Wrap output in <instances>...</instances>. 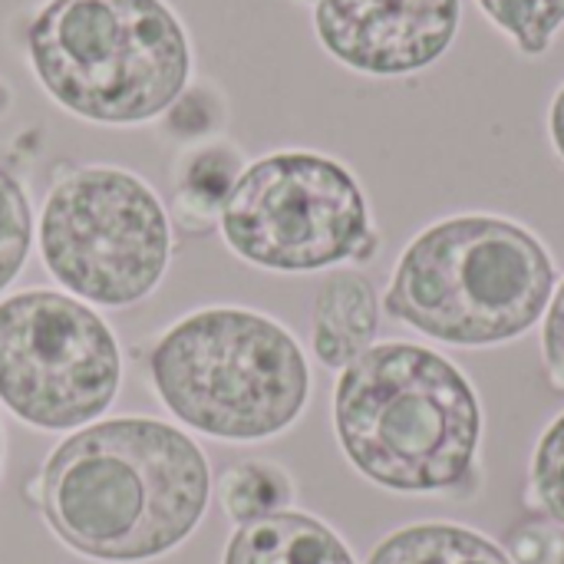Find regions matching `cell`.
I'll list each match as a JSON object with an SVG mask.
<instances>
[{"mask_svg":"<svg viewBox=\"0 0 564 564\" xmlns=\"http://www.w3.org/2000/svg\"><path fill=\"white\" fill-rule=\"evenodd\" d=\"M212 469L178 426L116 416L69 433L43 463L36 502L53 535L83 558L152 562L205 519Z\"/></svg>","mask_w":564,"mask_h":564,"instance_id":"6da1fadb","label":"cell"},{"mask_svg":"<svg viewBox=\"0 0 564 564\" xmlns=\"http://www.w3.org/2000/svg\"><path fill=\"white\" fill-rule=\"evenodd\" d=\"M482 403L446 354L377 340L334 383V436L347 463L397 496H446L476 476Z\"/></svg>","mask_w":564,"mask_h":564,"instance_id":"7a4b0ae2","label":"cell"},{"mask_svg":"<svg viewBox=\"0 0 564 564\" xmlns=\"http://www.w3.org/2000/svg\"><path fill=\"white\" fill-rule=\"evenodd\" d=\"M555 284V258L532 228L463 212L426 225L403 248L383 314L443 347H506L542 324Z\"/></svg>","mask_w":564,"mask_h":564,"instance_id":"3957f363","label":"cell"},{"mask_svg":"<svg viewBox=\"0 0 564 564\" xmlns=\"http://www.w3.org/2000/svg\"><path fill=\"white\" fill-rule=\"evenodd\" d=\"M43 93L96 126H142L192 83V40L165 0H43L26 23Z\"/></svg>","mask_w":564,"mask_h":564,"instance_id":"277c9868","label":"cell"},{"mask_svg":"<svg viewBox=\"0 0 564 564\" xmlns=\"http://www.w3.org/2000/svg\"><path fill=\"white\" fill-rule=\"evenodd\" d=\"M145 373L178 423L225 443L281 436L311 400L297 337L248 307H205L175 321L152 344Z\"/></svg>","mask_w":564,"mask_h":564,"instance_id":"5b68a950","label":"cell"},{"mask_svg":"<svg viewBox=\"0 0 564 564\" xmlns=\"http://www.w3.org/2000/svg\"><path fill=\"white\" fill-rule=\"evenodd\" d=\"M218 228L241 261L278 274L364 264L380 248L360 178L340 159L311 149H281L248 162Z\"/></svg>","mask_w":564,"mask_h":564,"instance_id":"8992f818","label":"cell"},{"mask_svg":"<svg viewBox=\"0 0 564 564\" xmlns=\"http://www.w3.org/2000/svg\"><path fill=\"white\" fill-rule=\"evenodd\" d=\"M36 241L53 281L99 307H129L149 297L172 258L162 198L142 175L116 165L59 175L46 192Z\"/></svg>","mask_w":564,"mask_h":564,"instance_id":"52a82bcc","label":"cell"},{"mask_svg":"<svg viewBox=\"0 0 564 564\" xmlns=\"http://www.w3.org/2000/svg\"><path fill=\"white\" fill-rule=\"evenodd\" d=\"M122 383L112 327L79 297L30 288L0 301V403L26 426L96 423Z\"/></svg>","mask_w":564,"mask_h":564,"instance_id":"ba28073f","label":"cell"},{"mask_svg":"<svg viewBox=\"0 0 564 564\" xmlns=\"http://www.w3.org/2000/svg\"><path fill=\"white\" fill-rule=\"evenodd\" d=\"M463 0H317L314 33L330 59L400 79L436 66L456 43Z\"/></svg>","mask_w":564,"mask_h":564,"instance_id":"9c48e42d","label":"cell"},{"mask_svg":"<svg viewBox=\"0 0 564 564\" xmlns=\"http://www.w3.org/2000/svg\"><path fill=\"white\" fill-rule=\"evenodd\" d=\"M380 297L373 284L350 268H337L324 278L314 297L311 344L327 370H344L364 350L377 344L380 330Z\"/></svg>","mask_w":564,"mask_h":564,"instance_id":"30bf717a","label":"cell"},{"mask_svg":"<svg viewBox=\"0 0 564 564\" xmlns=\"http://www.w3.org/2000/svg\"><path fill=\"white\" fill-rule=\"evenodd\" d=\"M221 564H357V558L327 522L288 509L238 525Z\"/></svg>","mask_w":564,"mask_h":564,"instance_id":"8fae6325","label":"cell"},{"mask_svg":"<svg viewBox=\"0 0 564 564\" xmlns=\"http://www.w3.org/2000/svg\"><path fill=\"white\" fill-rule=\"evenodd\" d=\"M367 564H512V558L469 525L413 522L380 539Z\"/></svg>","mask_w":564,"mask_h":564,"instance_id":"7c38bea8","label":"cell"},{"mask_svg":"<svg viewBox=\"0 0 564 564\" xmlns=\"http://www.w3.org/2000/svg\"><path fill=\"white\" fill-rule=\"evenodd\" d=\"M245 155L225 139L185 145L175 162V202L185 218L215 221L245 172Z\"/></svg>","mask_w":564,"mask_h":564,"instance_id":"4fadbf2b","label":"cell"},{"mask_svg":"<svg viewBox=\"0 0 564 564\" xmlns=\"http://www.w3.org/2000/svg\"><path fill=\"white\" fill-rule=\"evenodd\" d=\"M218 502L235 525H248L288 512L294 502V482L278 463L245 459L218 476Z\"/></svg>","mask_w":564,"mask_h":564,"instance_id":"5bb4252c","label":"cell"},{"mask_svg":"<svg viewBox=\"0 0 564 564\" xmlns=\"http://www.w3.org/2000/svg\"><path fill=\"white\" fill-rule=\"evenodd\" d=\"M476 7L529 59L545 56L564 26V0H476Z\"/></svg>","mask_w":564,"mask_h":564,"instance_id":"9a60e30c","label":"cell"},{"mask_svg":"<svg viewBox=\"0 0 564 564\" xmlns=\"http://www.w3.org/2000/svg\"><path fill=\"white\" fill-rule=\"evenodd\" d=\"M33 248V208L20 178L0 165V291L23 271Z\"/></svg>","mask_w":564,"mask_h":564,"instance_id":"2e32d148","label":"cell"},{"mask_svg":"<svg viewBox=\"0 0 564 564\" xmlns=\"http://www.w3.org/2000/svg\"><path fill=\"white\" fill-rule=\"evenodd\" d=\"M529 492L539 512L564 529V410L542 430L532 449Z\"/></svg>","mask_w":564,"mask_h":564,"instance_id":"e0dca14e","label":"cell"},{"mask_svg":"<svg viewBox=\"0 0 564 564\" xmlns=\"http://www.w3.org/2000/svg\"><path fill=\"white\" fill-rule=\"evenodd\" d=\"M162 126L172 139L185 145L218 139V129L225 126V96L218 93V86L188 83L182 96L162 112Z\"/></svg>","mask_w":564,"mask_h":564,"instance_id":"ac0fdd59","label":"cell"},{"mask_svg":"<svg viewBox=\"0 0 564 564\" xmlns=\"http://www.w3.org/2000/svg\"><path fill=\"white\" fill-rule=\"evenodd\" d=\"M512 564H564V529L555 522H525L502 545Z\"/></svg>","mask_w":564,"mask_h":564,"instance_id":"d6986e66","label":"cell"},{"mask_svg":"<svg viewBox=\"0 0 564 564\" xmlns=\"http://www.w3.org/2000/svg\"><path fill=\"white\" fill-rule=\"evenodd\" d=\"M539 327H542V364H545L549 383L564 393V278L555 284L549 311Z\"/></svg>","mask_w":564,"mask_h":564,"instance_id":"ffe728a7","label":"cell"},{"mask_svg":"<svg viewBox=\"0 0 564 564\" xmlns=\"http://www.w3.org/2000/svg\"><path fill=\"white\" fill-rule=\"evenodd\" d=\"M545 126H549V139H552L555 155L564 162V83L555 89V96H552V102H549V119H545Z\"/></svg>","mask_w":564,"mask_h":564,"instance_id":"44dd1931","label":"cell"},{"mask_svg":"<svg viewBox=\"0 0 564 564\" xmlns=\"http://www.w3.org/2000/svg\"><path fill=\"white\" fill-rule=\"evenodd\" d=\"M0 466H3V430H0Z\"/></svg>","mask_w":564,"mask_h":564,"instance_id":"7402d4cb","label":"cell"},{"mask_svg":"<svg viewBox=\"0 0 564 564\" xmlns=\"http://www.w3.org/2000/svg\"><path fill=\"white\" fill-rule=\"evenodd\" d=\"M297 3H311V7H314V3H317V0H297Z\"/></svg>","mask_w":564,"mask_h":564,"instance_id":"603a6c76","label":"cell"}]
</instances>
